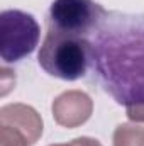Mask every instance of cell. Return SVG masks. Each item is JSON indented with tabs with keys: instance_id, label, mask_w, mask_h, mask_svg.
<instances>
[{
	"instance_id": "30bf717a",
	"label": "cell",
	"mask_w": 144,
	"mask_h": 146,
	"mask_svg": "<svg viewBox=\"0 0 144 146\" xmlns=\"http://www.w3.org/2000/svg\"><path fill=\"white\" fill-rule=\"evenodd\" d=\"M49 146H102L100 141L93 139V138H88V136H80V138H75L73 141L66 143V145H49Z\"/></svg>"
},
{
	"instance_id": "ba28073f",
	"label": "cell",
	"mask_w": 144,
	"mask_h": 146,
	"mask_svg": "<svg viewBox=\"0 0 144 146\" xmlns=\"http://www.w3.org/2000/svg\"><path fill=\"white\" fill-rule=\"evenodd\" d=\"M0 146H31V143L20 131L0 124Z\"/></svg>"
},
{
	"instance_id": "52a82bcc",
	"label": "cell",
	"mask_w": 144,
	"mask_h": 146,
	"mask_svg": "<svg viewBox=\"0 0 144 146\" xmlns=\"http://www.w3.org/2000/svg\"><path fill=\"white\" fill-rule=\"evenodd\" d=\"M112 146H144V126L122 122L112 134Z\"/></svg>"
},
{
	"instance_id": "7a4b0ae2",
	"label": "cell",
	"mask_w": 144,
	"mask_h": 146,
	"mask_svg": "<svg viewBox=\"0 0 144 146\" xmlns=\"http://www.w3.org/2000/svg\"><path fill=\"white\" fill-rule=\"evenodd\" d=\"M90 60H93V44L87 37L53 29H48L37 54L39 66L48 75L68 82L85 76Z\"/></svg>"
},
{
	"instance_id": "277c9868",
	"label": "cell",
	"mask_w": 144,
	"mask_h": 146,
	"mask_svg": "<svg viewBox=\"0 0 144 146\" xmlns=\"http://www.w3.org/2000/svg\"><path fill=\"white\" fill-rule=\"evenodd\" d=\"M107 15L93 0H53L48 14V29L87 37Z\"/></svg>"
},
{
	"instance_id": "8992f818",
	"label": "cell",
	"mask_w": 144,
	"mask_h": 146,
	"mask_svg": "<svg viewBox=\"0 0 144 146\" xmlns=\"http://www.w3.org/2000/svg\"><path fill=\"white\" fill-rule=\"evenodd\" d=\"M0 124L20 131L29 139L31 146L41 139L44 129L41 114L27 104H7L0 107Z\"/></svg>"
},
{
	"instance_id": "9c48e42d",
	"label": "cell",
	"mask_w": 144,
	"mask_h": 146,
	"mask_svg": "<svg viewBox=\"0 0 144 146\" xmlns=\"http://www.w3.org/2000/svg\"><path fill=\"white\" fill-rule=\"evenodd\" d=\"M126 114L132 122H144V102L126 106Z\"/></svg>"
},
{
	"instance_id": "5b68a950",
	"label": "cell",
	"mask_w": 144,
	"mask_h": 146,
	"mask_svg": "<svg viewBox=\"0 0 144 146\" xmlns=\"http://www.w3.org/2000/svg\"><path fill=\"white\" fill-rule=\"evenodd\" d=\"M51 112L56 124L66 129H75L92 117L93 100L83 90H66L53 100Z\"/></svg>"
},
{
	"instance_id": "6da1fadb",
	"label": "cell",
	"mask_w": 144,
	"mask_h": 146,
	"mask_svg": "<svg viewBox=\"0 0 144 146\" xmlns=\"http://www.w3.org/2000/svg\"><path fill=\"white\" fill-rule=\"evenodd\" d=\"M93 44V60L105 90L119 104L144 102V29H107Z\"/></svg>"
},
{
	"instance_id": "3957f363",
	"label": "cell",
	"mask_w": 144,
	"mask_h": 146,
	"mask_svg": "<svg viewBox=\"0 0 144 146\" xmlns=\"http://www.w3.org/2000/svg\"><path fill=\"white\" fill-rule=\"evenodd\" d=\"M41 27L34 15L7 9L0 14V58L3 63H15L29 56L39 44Z\"/></svg>"
}]
</instances>
